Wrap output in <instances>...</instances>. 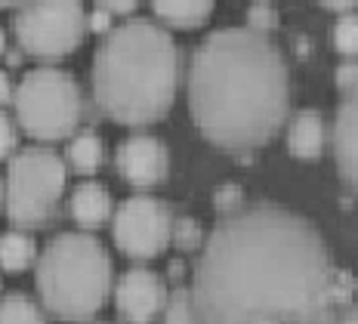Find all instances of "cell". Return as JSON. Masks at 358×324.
Listing matches in <instances>:
<instances>
[{"label": "cell", "mask_w": 358, "mask_h": 324, "mask_svg": "<svg viewBox=\"0 0 358 324\" xmlns=\"http://www.w3.org/2000/svg\"><path fill=\"white\" fill-rule=\"evenodd\" d=\"M37 288L59 318H90L99 312L111 288V260L87 232H62L37 262Z\"/></svg>", "instance_id": "obj_4"}, {"label": "cell", "mask_w": 358, "mask_h": 324, "mask_svg": "<svg viewBox=\"0 0 358 324\" xmlns=\"http://www.w3.org/2000/svg\"><path fill=\"white\" fill-rule=\"evenodd\" d=\"M152 3L161 19H167L170 25L179 28L201 25L213 10V0H152Z\"/></svg>", "instance_id": "obj_14"}, {"label": "cell", "mask_w": 358, "mask_h": 324, "mask_svg": "<svg viewBox=\"0 0 358 324\" xmlns=\"http://www.w3.org/2000/svg\"><path fill=\"white\" fill-rule=\"evenodd\" d=\"M349 288L315 225L253 204L226 213L207 238L192 300L201 324H334Z\"/></svg>", "instance_id": "obj_1"}, {"label": "cell", "mask_w": 358, "mask_h": 324, "mask_svg": "<svg viewBox=\"0 0 358 324\" xmlns=\"http://www.w3.org/2000/svg\"><path fill=\"white\" fill-rule=\"evenodd\" d=\"M334 155H337V167L349 185L355 183V99L349 96L337 111V124H334Z\"/></svg>", "instance_id": "obj_11"}, {"label": "cell", "mask_w": 358, "mask_h": 324, "mask_svg": "<svg viewBox=\"0 0 358 324\" xmlns=\"http://www.w3.org/2000/svg\"><path fill=\"white\" fill-rule=\"evenodd\" d=\"M10 3H25V0H0V6H10Z\"/></svg>", "instance_id": "obj_30"}, {"label": "cell", "mask_w": 358, "mask_h": 324, "mask_svg": "<svg viewBox=\"0 0 358 324\" xmlns=\"http://www.w3.org/2000/svg\"><path fill=\"white\" fill-rule=\"evenodd\" d=\"M164 324H201L198 309L192 300V290H176L167 300V312H164Z\"/></svg>", "instance_id": "obj_18"}, {"label": "cell", "mask_w": 358, "mask_h": 324, "mask_svg": "<svg viewBox=\"0 0 358 324\" xmlns=\"http://www.w3.org/2000/svg\"><path fill=\"white\" fill-rule=\"evenodd\" d=\"M0 324H47L43 312L25 293H10L0 300Z\"/></svg>", "instance_id": "obj_16"}, {"label": "cell", "mask_w": 358, "mask_h": 324, "mask_svg": "<svg viewBox=\"0 0 358 324\" xmlns=\"http://www.w3.org/2000/svg\"><path fill=\"white\" fill-rule=\"evenodd\" d=\"M34 260V238L28 232H6L0 238V266L3 269H25Z\"/></svg>", "instance_id": "obj_15"}, {"label": "cell", "mask_w": 358, "mask_h": 324, "mask_svg": "<svg viewBox=\"0 0 358 324\" xmlns=\"http://www.w3.org/2000/svg\"><path fill=\"white\" fill-rule=\"evenodd\" d=\"M10 99H13V80L6 71H0V105L10 102Z\"/></svg>", "instance_id": "obj_27"}, {"label": "cell", "mask_w": 358, "mask_h": 324, "mask_svg": "<svg viewBox=\"0 0 358 324\" xmlns=\"http://www.w3.org/2000/svg\"><path fill=\"white\" fill-rule=\"evenodd\" d=\"M111 213V195L99 183H84L71 195V216L84 225H96Z\"/></svg>", "instance_id": "obj_13"}, {"label": "cell", "mask_w": 358, "mask_h": 324, "mask_svg": "<svg viewBox=\"0 0 358 324\" xmlns=\"http://www.w3.org/2000/svg\"><path fill=\"white\" fill-rule=\"evenodd\" d=\"M69 161L78 170H87V173L96 170L102 164V142H99V136H96L93 130L78 133V136L71 139V146H69Z\"/></svg>", "instance_id": "obj_17"}, {"label": "cell", "mask_w": 358, "mask_h": 324, "mask_svg": "<svg viewBox=\"0 0 358 324\" xmlns=\"http://www.w3.org/2000/svg\"><path fill=\"white\" fill-rule=\"evenodd\" d=\"M287 146L296 157H315L324 148V120L318 111L306 108L294 118L287 133Z\"/></svg>", "instance_id": "obj_12"}, {"label": "cell", "mask_w": 358, "mask_h": 324, "mask_svg": "<svg viewBox=\"0 0 358 324\" xmlns=\"http://www.w3.org/2000/svg\"><path fill=\"white\" fill-rule=\"evenodd\" d=\"M334 43H337V50L343 56L352 59L355 50H358V19L349 13V16H343L337 22V28H334Z\"/></svg>", "instance_id": "obj_19"}, {"label": "cell", "mask_w": 358, "mask_h": 324, "mask_svg": "<svg viewBox=\"0 0 358 324\" xmlns=\"http://www.w3.org/2000/svg\"><path fill=\"white\" fill-rule=\"evenodd\" d=\"M117 170L133 185H155L167 176V148L148 133H133L117 146Z\"/></svg>", "instance_id": "obj_9"}, {"label": "cell", "mask_w": 358, "mask_h": 324, "mask_svg": "<svg viewBox=\"0 0 358 324\" xmlns=\"http://www.w3.org/2000/svg\"><path fill=\"white\" fill-rule=\"evenodd\" d=\"M248 22H250L248 28H253V31H268V28L278 22V16H275V10H268L266 3H253L248 13Z\"/></svg>", "instance_id": "obj_20"}, {"label": "cell", "mask_w": 358, "mask_h": 324, "mask_svg": "<svg viewBox=\"0 0 358 324\" xmlns=\"http://www.w3.org/2000/svg\"><path fill=\"white\" fill-rule=\"evenodd\" d=\"M65 188V164L50 148H25L6 176V213L16 225H41Z\"/></svg>", "instance_id": "obj_6"}, {"label": "cell", "mask_w": 358, "mask_h": 324, "mask_svg": "<svg viewBox=\"0 0 358 324\" xmlns=\"http://www.w3.org/2000/svg\"><path fill=\"white\" fill-rule=\"evenodd\" d=\"M87 28H93V31H99V34L108 31L111 28V13L106 10V6H96V10L87 16Z\"/></svg>", "instance_id": "obj_24"}, {"label": "cell", "mask_w": 358, "mask_h": 324, "mask_svg": "<svg viewBox=\"0 0 358 324\" xmlns=\"http://www.w3.org/2000/svg\"><path fill=\"white\" fill-rule=\"evenodd\" d=\"M173 232V220H170V210L161 204L158 198H136L124 201L115 213V241L124 253L148 260V256H158L170 241Z\"/></svg>", "instance_id": "obj_8"}, {"label": "cell", "mask_w": 358, "mask_h": 324, "mask_svg": "<svg viewBox=\"0 0 358 324\" xmlns=\"http://www.w3.org/2000/svg\"><path fill=\"white\" fill-rule=\"evenodd\" d=\"M3 47H6V41H3V28H0V52H3Z\"/></svg>", "instance_id": "obj_31"}, {"label": "cell", "mask_w": 358, "mask_h": 324, "mask_svg": "<svg viewBox=\"0 0 358 324\" xmlns=\"http://www.w3.org/2000/svg\"><path fill=\"white\" fill-rule=\"evenodd\" d=\"M115 300H117V312H121L127 321L143 324L164 306L167 293H164V284L155 272H148V269H133V272H127L121 281H117Z\"/></svg>", "instance_id": "obj_10"}, {"label": "cell", "mask_w": 358, "mask_h": 324, "mask_svg": "<svg viewBox=\"0 0 358 324\" xmlns=\"http://www.w3.org/2000/svg\"><path fill=\"white\" fill-rule=\"evenodd\" d=\"M0 204H3V185H0Z\"/></svg>", "instance_id": "obj_32"}, {"label": "cell", "mask_w": 358, "mask_h": 324, "mask_svg": "<svg viewBox=\"0 0 358 324\" xmlns=\"http://www.w3.org/2000/svg\"><path fill=\"white\" fill-rule=\"evenodd\" d=\"M176 241L182 247H198L201 244V225H195V220H176Z\"/></svg>", "instance_id": "obj_21"}, {"label": "cell", "mask_w": 358, "mask_h": 324, "mask_svg": "<svg viewBox=\"0 0 358 324\" xmlns=\"http://www.w3.org/2000/svg\"><path fill=\"white\" fill-rule=\"evenodd\" d=\"M334 324H358V318H355V312H346L340 318H334Z\"/></svg>", "instance_id": "obj_29"}, {"label": "cell", "mask_w": 358, "mask_h": 324, "mask_svg": "<svg viewBox=\"0 0 358 324\" xmlns=\"http://www.w3.org/2000/svg\"><path fill=\"white\" fill-rule=\"evenodd\" d=\"M87 13L80 0H25L16 16L19 43L34 56L56 59L80 43Z\"/></svg>", "instance_id": "obj_7"}, {"label": "cell", "mask_w": 358, "mask_h": 324, "mask_svg": "<svg viewBox=\"0 0 358 324\" xmlns=\"http://www.w3.org/2000/svg\"><path fill=\"white\" fill-rule=\"evenodd\" d=\"M189 102L210 142L232 152L257 148L287 115V65L263 31L222 28L192 56Z\"/></svg>", "instance_id": "obj_2"}, {"label": "cell", "mask_w": 358, "mask_h": 324, "mask_svg": "<svg viewBox=\"0 0 358 324\" xmlns=\"http://www.w3.org/2000/svg\"><path fill=\"white\" fill-rule=\"evenodd\" d=\"M241 201H244V195L238 185H222L220 192H216V207L226 210V213H232V210L241 207Z\"/></svg>", "instance_id": "obj_22"}, {"label": "cell", "mask_w": 358, "mask_h": 324, "mask_svg": "<svg viewBox=\"0 0 358 324\" xmlns=\"http://www.w3.org/2000/svg\"><path fill=\"white\" fill-rule=\"evenodd\" d=\"M139 0H99V6H106L108 13H130Z\"/></svg>", "instance_id": "obj_26"}, {"label": "cell", "mask_w": 358, "mask_h": 324, "mask_svg": "<svg viewBox=\"0 0 358 324\" xmlns=\"http://www.w3.org/2000/svg\"><path fill=\"white\" fill-rule=\"evenodd\" d=\"M19 120L37 139H62L80 120V90L62 69H34L13 90Z\"/></svg>", "instance_id": "obj_5"}, {"label": "cell", "mask_w": 358, "mask_h": 324, "mask_svg": "<svg viewBox=\"0 0 358 324\" xmlns=\"http://www.w3.org/2000/svg\"><path fill=\"white\" fill-rule=\"evenodd\" d=\"M322 3H327L331 10H349V6H352L355 0H322Z\"/></svg>", "instance_id": "obj_28"}, {"label": "cell", "mask_w": 358, "mask_h": 324, "mask_svg": "<svg viewBox=\"0 0 358 324\" xmlns=\"http://www.w3.org/2000/svg\"><path fill=\"white\" fill-rule=\"evenodd\" d=\"M355 62H346V65H340V71H337V84L343 90H352L355 87Z\"/></svg>", "instance_id": "obj_25"}, {"label": "cell", "mask_w": 358, "mask_h": 324, "mask_svg": "<svg viewBox=\"0 0 358 324\" xmlns=\"http://www.w3.org/2000/svg\"><path fill=\"white\" fill-rule=\"evenodd\" d=\"M179 84L173 37L148 19L108 28L93 59L99 108L121 124H152L170 108Z\"/></svg>", "instance_id": "obj_3"}, {"label": "cell", "mask_w": 358, "mask_h": 324, "mask_svg": "<svg viewBox=\"0 0 358 324\" xmlns=\"http://www.w3.org/2000/svg\"><path fill=\"white\" fill-rule=\"evenodd\" d=\"M16 148V127H13V120L0 111V157H6Z\"/></svg>", "instance_id": "obj_23"}]
</instances>
